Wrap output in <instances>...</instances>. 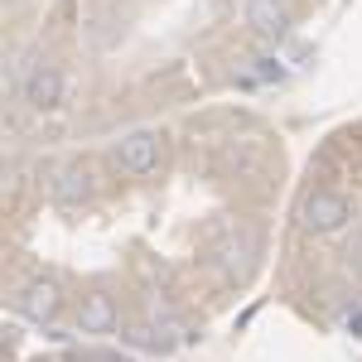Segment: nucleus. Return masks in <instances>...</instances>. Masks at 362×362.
Returning <instances> with one entry per match:
<instances>
[{"label":"nucleus","mask_w":362,"mask_h":362,"mask_svg":"<svg viewBox=\"0 0 362 362\" xmlns=\"http://www.w3.org/2000/svg\"><path fill=\"white\" fill-rule=\"evenodd\" d=\"M20 92H25V102L34 112H54L58 102H63V73H58L54 63H34L20 73Z\"/></svg>","instance_id":"f257e3e1"},{"label":"nucleus","mask_w":362,"mask_h":362,"mask_svg":"<svg viewBox=\"0 0 362 362\" xmlns=\"http://www.w3.org/2000/svg\"><path fill=\"white\" fill-rule=\"evenodd\" d=\"M300 223L309 232H338V227L348 223V198L334 194V189H314L305 198V208H300Z\"/></svg>","instance_id":"f03ea898"},{"label":"nucleus","mask_w":362,"mask_h":362,"mask_svg":"<svg viewBox=\"0 0 362 362\" xmlns=\"http://www.w3.org/2000/svg\"><path fill=\"white\" fill-rule=\"evenodd\" d=\"M116 165L126 174H150L160 169V136L155 131H131V136L116 140Z\"/></svg>","instance_id":"7ed1b4c3"},{"label":"nucleus","mask_w":362,"mask_h":362,"mask_svg":"<svg viewBox=\"0 0 362 362\" xmlns=\"http://www.w3.org/2000/svg\"><path fill=\"white\" fill-rule=\"evenodd\" d=\"M247 25L251 34L276 44V39L290 34V10H285V0H247Z\"/></svg>","instance_id":"20e7f679"},{"label":"nucleus","mask_w":362,"mask_h":362,"mask_svg":"<svg viewBox=\"0 0 362 362\" xmlns=\"http://www.w3.org/2000/svg\"><path fill=\"white\" fill-rule=\"evenodd\" d=\"M251 256H256V237H251V232H227L223 242L213 247V266L232 280V276H242V271L251 266Z\"/></svg>","instance_id":"39448f33"},{"label":"nucleus","mask_w":362,"mask_h":362,"mask_svg":"<svg viewBox=\"0 0 362 362\" xmlns=\"http://www.w3.org/2000/svg\"><path fill=\"white\" fill-rule=\"evenodd\" d=\"M49 194H54L58 208H78L87 194H92V174L83 165H63L54 174V184H49Z\"/></svg>","instance_id":"423d86ee"},{"label":"nucleus","mask_w":362,"mask_h":362,"mask_svg":"<svg viewBox=\"0 0 362 362\" xmlns=\"http://www.w3.org/2000/svg\"><path fill=\"white\" fill-rule=\"evenodd\" d=\"M15 305H20V314H29V319H54L58 314V285L54 280H29L25 290L15 295Z\"/></svg>","instance_id":"0eeeda50"},{"label":"nucleus","mask_w":362,"mask_h":362,"mask_svg":"<svg viewBox=\"0 0 362 362\" xmlns=\"http://www.w3.org/2000/svg\"><path fill=\"white\" fill-rule=\"evenodd\" d=\"M116 329V305L107 295H87L78 305V334H112Z\"/></svg>","instance_id":"6e6552de"},{"label":"nucleus","mask_w":362,"mask_h":362,"mask_svg":"<svg viewBox=\"0 0 362 362\" xmlns=\"http://www.w3.org/2000/svg\"><path fill=\"white\" fill-rule=\"evenodd\" d=\"M256 160H261V150H256V145H242V150H232V165H237V169H256Z\"/></svg>","instance_id":"1a4fd4ad"}]
</instances>
